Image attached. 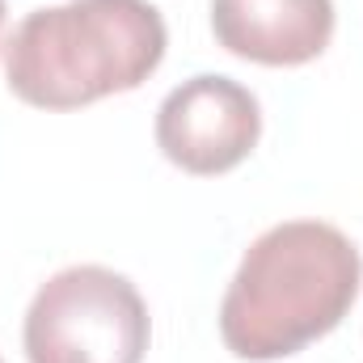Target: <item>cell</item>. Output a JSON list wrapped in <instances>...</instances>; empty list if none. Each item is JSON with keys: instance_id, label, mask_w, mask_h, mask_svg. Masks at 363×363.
<instances>
[{"instance_id": "1", "label": "cell", "mask_w": 363, "mask_h": 363, "mask_svg": "<svg viewBox=\"0 0 363 363\" xmlns=\"http://www.w3.org/2000/svg\"><path fill=\"white\" fill-rule=\"evenodd\" d=\"M363 258L347 233L321 220L267 228L241 258L224 304L220 334L237 359H283L325 338L355 304Z\"/></svg>"}, {"instance_id": "2", "label": "cell", "mask_w": 363, "mask_h": 363, "mask_svg": "<svg viewBox=\"0 0 363 363\" xmlns=\"http://www.w3.org/2000/svg\"><path fill=\"white\" fill-rule=\"evenodd\" d=\"M165 47V17L148 0H68L21 17L4 43V77L38 110H77L140 89Z\"/></svg>"}, {"instance_id": "3", "label": "cell", "mask_w": 363, "mask_h": 363, "mask_svg": "<svg viewBox=\"0 0 363 363\" xmlns=\"http://www.w3.org/2000/svg\"><path fill=\"white\" fill-rule=\"evenodd\" d=\"M148 338L152 321L144 296L110 267L51 274L26 308L30 363H140Z\"/></svg>"}, {"instance_id": "4", "label": "cell", "mask_w": 363, "mask_h": 363, "mask_svg": "<svg viewBox=\"0 0 363 363\" xmlns=\"http://www.w3.org/2000/svg\"><path fill=\"white\" fill-rule=\"evenodd\" d=\"M262 135L258 97L233 77H190L157 110V148L186 174H224L241 165Z\"/></svg>"}, {"instance_id": "5", "label": "cell", "mask_w": 363, "mask_h": 363, "mask_svg": "<svg viewBox=\"0 0 363 363\" xmlns=\"http://www.w3.org/2000/svg\"><path fill=\"white\" fill-rule=\"evenodd\" d=\"M211 30L241 60L296 68L330 47L334 0H211Z\"/></svg>"}, {"instance_id": "6", "label": "cell", "mask_w": 363, "mask_h": 363, "mask_svg": "<svg viewBox=\"0 0 363 363\" xmlns=\"http://www.w3.org/2000/svg\"><path fill=\"white\" fill-rule=\"evenodd\" d=\"M0 34H4V0H0Z\"/></svg>"}, {"instance_id": "7", "label": "cell", "mask_w": 363, "mask_h": 363, "mask_svg": "<svg viewBox=\"0 0 363 363\" xmlns=\"http://www.w3.org/2000/svg\"><path fill=\"white\" fill-rule=\"evenodd\" d=\"M0 363H4V359H0Z\"/></svg>"}]
</instances>
